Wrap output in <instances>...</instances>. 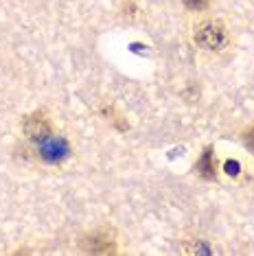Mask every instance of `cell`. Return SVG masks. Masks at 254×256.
Returning a JSON list of instances; mask_svg holds the SVG:
<instances>
[{
	"instance_id": "8992f818",
	"label": "cell",
	"mask_w": 254,
	"mask_h": 256,
	"mask_svg": "<svg viewBox=\"0 0 254 256\" xmlns=\"http://www.w3.org/2000/svg\"><path fill=\"white\" fill-rule=\"evenodd\" d=\"M198 171L202 173L204 178H215V173H217V162L212 160V149H206L204 151V156L200 158L198 162Z\"/></svg>"
},
{
	"instance_id": "7a4b0ae2",
	"label": "cell",
	"mask_w": 254,
	"mask_h": 256,
	"mask_svg": "<svg viewBox=\"0 0 254 256\" xmlns=\"http://www.w3.org/2000/svg\"><path fill=\"white\" fill-rule=\"evenodd\" d=\"M22 132H24V136L28 138L31 142H44L46 138L53 136V125H50V120L46 118V114L42 112H33L24 116V120H22Z\"/></svg>"
},
{
	"instance_id": "3957f363",
	"label": "cell",
	"mask_w": 254,
	"mask_h": 256,
	"mask_svg": "<svg viewBox=\"0 0 254 256\" xmlns=\"http://www.w3.org/2000/svg\"><path fill=\"white\" fill-rule=\"evenodd\" d=\"M79 248L86 254H114L116 252V243H114V238L110 236L108 230H94L90 234H86L79 241Z\"/></svg>"
},
{
	"instance_id": "9c48e42d",
	"label": "cell",
	"mask_w": 254,
	"mask_h": 256,
	"mask_svg": "<svg viewBox=\"0 0 254 256\" xmlns=\"http://www.w3.org/2000/svg\"><path fill=\"white\" fill-rule=\"evenodd\" d=\"M236 168H239L236 162H226V171L230 173V176H236Z\"/></svg>"
},
{
	"instance_id": "ba28073f",
	"label": "cell",
	"mask_w": 254,
	"mask_h": 256,
	"mask_svg": "<svg viewBox=\"0 0 254 256\" xmlns=\"http://www.w3.org/2000/svg\"><path fill=\"white\" fill-rule=\"evenodd\" d=\"M244 142H246V147L254 151V127H250L246 134H244Z\"/></svg>"
},
{
	"instance_id": "277c9868",
	"label": "cell",
	"mask_w": 254,
	"mask_h": 256,
	"mask_svg": "<svg viewBox=\"0 0 254 256\" xmlns=\"http://www.w3.org/2000/svg\"><path fill=\"white\" fill-rule=\"evenodd\" d=\"M40 154H42V158L44 160H48V162H57V160H62L64 156L68 154V144L66 140H62V138H46L44 142H40Z\"/></svg>"
},
{
	"instance_id": "52a82bcc",
	"label": "cell",
	"mask_w": 254,
	"mask_h": 256,
	"mask_svg": "<svg viewBox=\"0 0 254 256\" xmlns=\"http://www.w3.org/2000/svg\"><path fill=\"white\" fill-rule=\"evenodd\" d=\"M182 4L188 11H206L210 4V0H182Z\"/></svg>"
},
{
	"instance_id": "5b68a950",
	"label": "cell",
	"mask_w": 254,
	"mask_h": 256,
	"mask_svg": "<svg viewBox=\"0 0 254 256\" xmlns=\"http://www.w3.org/2000/svg\"><path fill=\"white\" fill-rule=\"evenodd\" d=\"M184 254L190 256H210L215 254V248L208 246V241H202V238H190L184 243Z\"/></svg>"
},
{
	"instance_id": "6da1fadb",
	"label": "cell",
	"mask_w": 254,
	"mask_h": 256,
	"mask_svg": "<svg viewBox=\"0 0 254 256\" xmlns=\"http://www.w3.org/2000/svg\"><path fill=\"white\" fill-rule=\"evenodd\" d=\"M193 42L206 53H222L230 42V33L224 22L219 20H204L195 26Z\"/></svg>"
}]
</instances>
